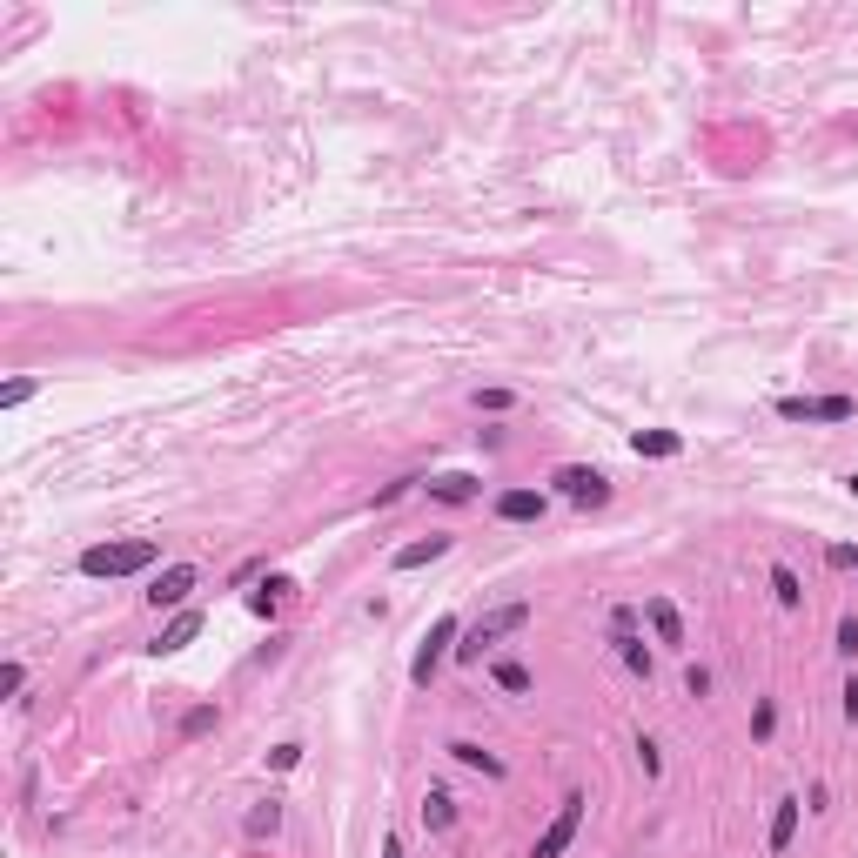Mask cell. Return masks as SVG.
I'll list each match as a JSON object with an SVG mask.
<instances>
[{
  "mask_svg": "<svg viewBox=\"0 0 858 858\" xmlns=\"http://www.w3.org/2000/svg\"><path fill=\"white\" fill-rule=\"evenodd\" d=\"M161 550L155 537H128V543H94V550H81V577H135V570H148Z\"/></svg>",
  "mask_w": 858,
  "mask_h": 858,
  "instance_id": "6da1fadb",
  "label": "cell"
},
{
  "mask_svg": "<svg viewBox=\"0 0 858 858\" xmlns=\"http://www.w3.org/2000/svg\"><path fill=\"white\" fill-rule=\"evenodd\" d=\"M852 497H858V470H852Z\"/></svg>",
  "mask_w": 858,
  "mask_h": 858,
  "instance_id": "836d02e7",
  "label": "cell"
},
{
  "mask_svg": "<svg viewBox=\"0 0 858 858\" xmlns=\"http://www.w3.org/2000/svg\"><path fill=\"white\" fill-rule=\"evenodd\" d=\"M644 624L657 631V644H664V651H684V617H678V604H671V597H644Z\"/></svg>",
  "mask_w": 858,
  "mask_h": 858,
  "instance_id": "9c48e42d",
  "label": "cell"
},
{
  "mask_svg": "<svg viewBox=\"0 0 858 858\" xmlns=\"http://www.w3.org/2000/svg\"><path fill=\"white\" fill-rule=\"evenodd\" d=\"M242 832H249V838H275V832H282V805H275V798H262V805H249V818H242Z\"/></svg>",
  "mask_w": 858,
  "mask_h": 858,
  "instance_id": "d6986e66",
  "label": "cell"
},
{
  "mask_svg": "<svg viewBox=\"0 0 858 858\" xmlns=\"http://www.w3.org/2000/svg\"><path fill=\"white\" fill-rule=\"evenodd\" d=\"M383 858H403V845H396V838H389V845H383Z\"/></svg>",
  "mask_w": 858,
  "mask_h": 858,
  "instance_id": "d6a6232c",
  "label": "cell"
},
{
  "mask_svg": "<svg viewBox=\"0 0 858 858\" xmlns=\"http://www.w3.org/2000/svg\"><path fill=\"white\" fill-rule=\"evenodd\" d=\"M215 731V704H195L188 718H181V738H208Z\"/></svg>",
  "mask_w": 858,
  "mask_h": 858,
  "instance_id": "7402d4cb",
  "label": "cell"
},
{
  "mask_svg": "<svg viewBox=\"0 0 858 858\" xmlns=\"http://www.w3.org/2000/svg\"><path fill=\"white\" fill-rule=\"evenodd\" d=\"M27 684V664L21 657H7V664H0V691H7V698H14V691H21Z\"/></svg>",
  "mask_w": 858,
  "mask_h": 858,
  "instance_id": "603a6c76",
  "label": "cell"
},
{
  "mask_svg": "<svg viewBox=\"0 0 858 858\" xmlns=\"http://www.w3.org/2000/svg\"><path fill=\"white\" fill-rule=\"evenodd\" d=\"M476 409H510V389H476Z\"/></svg>",
  "mask_w": 858,
  "mask_h": 858,
  "instance_id": "f546056e",
  "label": "cell"
},
{
  "mask_svg": "<svg viewBox=\"0 0 858 858\" xmlns=\"http://www.w3.org/2000/svg\"><path fill=\"white\" fill-rule=\"evenodd\" d=\"M845 718H852V724H858V678H852V684H845Z\"/></svg>",
  "mask_w": 858,
  "mask_h": 858,
  "instance_id": "1f68e13d",
  "label": "cell"
},
{
  "mask_svg": "<svg viewBox=\"0 0 858 858\" xmlns=\"http://www.w3.org/2000/svg\"><path fill=\"white\" fill-rule=\"evenodd\" d=\"M423 825H429V832H450V825H456V798H450L443 785H429V798H423Z\"/></svg>",
  "mask_w": 858,
  "mask_h": 858,
  "instance_id": "ac0fdd59",
  "label": "cell"
},
{
  "mask_svg": "<svg viewBox=\"0 0 858 858\" xmlns=\"http://www.w3.org/2000/svg\"><path fill=\"white\" fill-rule=\"evenodd\" d=\"M838 651L858 657V617H838Z\"/></svg>",
  "mask_w": 858,
  "mask_h": 858,
  "instance_id": "83f0119b",
  "label": "cell"
},
{
  "mask_svg": "<svg viewBox=\"0 0 858 858\" xmlns=\"http://www.w3.org/2000/svg\"><path fill=\"white\" fill-rule=\"evenodd\" d=\"M523 624H530V604H523V597H517V604H497V610H483V617H476L470 631H463V644H456V657H463V664H476L483 651H497L503 637H510V631H523Z\"/></svg>",
  "mask_w": 858,
  "mask_h": 858,
  "instance_id": "7a4b0ae2",
  "label": "cell"
},
{
  "mask_svg": "<svg viewBox=\"0 0 858 858\" xmlns=\"http://www.w3.org/2000/svg\"><path fill=\"white\" fill-rule=\"evenodd\" d=\"M282 604H289V577H269V584H262V590L249 597V610H255V617H275Z\"/></svg>",
  "mask_w": 858,
  "mask_h": 858,
  "instance_id": "44dd1931",
  "label": "cell"
},
{
  "mask_svg": "<svg viewBox=\"0 0 858 858\" xmlns=\"http://www.w3.org/2000/svg\"><path fill=\"white\" fill-rule=\"evenodd\" d=\"M637 765H644V778H657V771H664V758H657L651 738H637Z\"/></svg>",
  "mask_w": 858,
  "mask_h": 858,
  "instance_id": "4316f807",
  "label": "cell"
},
{
  "mask_svg": "<svg viewBox=\"0 0 858 858\" xmlns=\"http://www.w3.org/2000/svg\"><path fill=\"white\" fill-rule=\"evenodd\" d=\"M490 678L503 684V691H510V698H530V664H517V657H497V664H490Z\"/></svg>",
  "mask_w": 858,
  "mask_h": 858,
  "instance_id": "e0dca14e",
  "label": "cell"
},
{
  "mask_svg": "<svg viewBox=\"0 0 858 858\" xmlns=\"http://www.w3.org/2000/svg\"><path fill=\"white\" fill-rule=\"evenodd\" d=\"M832 570H858V550H852V543H832Z\"/></svg>",
  "mask_w": 858,
  "mask_h": 858,
  "instance_id": "4dcf8cb0",
  "label": "cell"
},
{
  "mask_svg": "<svg viewBox=\"0 0 858 858\" xmlns=\"http://www.w3.org/2000/svg\"><path fill=\"white\" fill-rule=\"evenodd\" d=\"M450 637H456V617H436V624L423 631V644H416V664H409V678H416V684L436 678V664L450 657Z\"/></svg>",
  "mask_w": 858,
  "mask_h": 858,
  "instance_id": "ba28073f",
  "label": "cell"
},
{
  "mask_svg": "<svg viewBox=\"0 0 858 858\" xmlns=\"http://www.w3.org/2000/svg\"><path fill=\"white\" fill-rule=\"evenodd\" d=\"M778 416L785 423H852L858 403L852 396H778Z\"/></svg>",
  "mask_w": 858,
  "mask_h": 858,
  "instance_id": "5b68a950",
  "label": "cell"
},
{
  "mask_svg": "<svg viewBox=\"0 0 858 858\" xmlns=\"http://www.w3.org/2000/svg\"><path fill=\"white\" fill-rule=\"evenodd\" d=\"M27 396H34V376H14V383L0 389V403H7V409H21V403H27Z\"/></svg>",
  "mask_w": 858,
  "mask_h": 858,
  "instance_id": "cb8c5ba5",
  "label": "cell"
},
{
  "mask_svg": "<svg viewBox=\"0 0 858 858\" xmlns=\"http://www.w3.org/2000/svg\"><path fill=\"white\" fill-rule=\"evenodd\" d=\"M771 597H778L785 610L805 604V584H798V570H791V564H771Z\"/></svg>",
  "mask_w": 858,
  "mask_h": 858,
  "instance_id": "ffe728a7",
  "label": "cell"
},
{
  "mask_svg": "<svg viewBox=\"0 0 858 858\" xmlns=\"http://www.w3.org/2000/svg\"><path fill=\"white\" fill-rule=\"evenodd\" d=\"M436 557H450V537H416V543L396 550V570H423V564H436Z\"/></svg>",
  "mask_w": 858,
  "mask_h": 858,
  "instance_id": "4fadbf2b",
  "label": "cell"
},
{
  "mask_svg": "<svg viewBox=\"0 0 858 858\" xmlns=\"http://www.w3.org/2000/svg\"><path fill=\"white\" fill-rule=\"evenodd\" d=\"M637 624H644V610H637V604H617V610H610V644H617V664H624L631 678H651V671H657V657L644 651Z\"/></svg>",
  "mask_w": 858,
  "mask_h": 858,
  "instance_id": "3957f363",
  "label": "cell"
},
{
  "mask_svg": "<svg viewBox=\"0 0 858 858\" xmlns=\"http://www.w3.org/2000/svg\"><path fill=\"white\" fill-rule=\"evenodd\" d=\"M269 765H275V771H295V765H302V745H275Z\"/></svg>",
  "mask_w": 858,
  "mask_h": 858,
  "instance_id": "f1b7e54d",
  "label": "cell"
},
{
  "mask_svg": "<svg viewBox=\"0 0 858 858\" xmlns=\"http://www.w3.org/2000/svg\"><path fill=\"white\" fill-rule=\"evenodd\" d=\"M195 631H202V617H195V610H181L175 624H161V637L148 644V651H155V657H161V651H181V644H188Z\"/></svg>",
  "mask_w": 858,
  "mask_h": 858,
  "instance_id": "5bb4252c",
  "label": "cell"
},
{
  "mask_svg": "<svg viewBox=\"0 0 858 858\" xmlns=\"http://www.w3.org/2000/svg\"><path fill=\"white\" fill-rule=\"evenodd\" d=\"M771 724H778V711H771V698L751 711V738H771Z\"/></svg>",
  "mask_w": 858,
  "mask_h": 858,
  "instance_id": "484cf974",
  "label": "cell"
},
{
  "mask_svg": "<svg viewBox=\"0 0 858 858\" xmlns=\"http://www.w3.org/2000/svg\"><path fill=\"white\" fill-rule=\"evenodd\" d=\"M684 691H691V698H711V671L691 664V671H684Z\"/></svg>",
  "mask_w": 858,
  "mask_h": 858,
  "instance_id": "d4e9b609",
  "label": "cell"
},
{
  "mask_svg": "<svg viewBox=\"0 0 858 858\" xmlns=\"http://www.w3.org/2000/svg\"><path fill=\"white\" fill-rule=\"evenodd\" d=\"M450 758H456V765H470V771H483V778H510V765H503L497 751L470 745V738H456V745H450Z\"/></svg>",
  "mask_w": 858,
  "mask_h": 858,
  "instance_id": "8fae6325",
  "label": "cell"
},
{
  "mask_svg": "<svg viewBox=\"0 0 858 858\" xmlns=\"http://www.w3.org/2000/svg\"><path fill=\"white\" fill-rule=\"evenodd\" d=\"M543 510H550V497H543V490H503V497H497V517H503V523H537Z\"/></svg>",
  "mask_w": 858,
  "mask_h": 858,
  "instance_id": "30bf717a",
  "label": "cell"
},
{
  "mask_svg": "<svg viewBox=\"0 0 858 858\" xmlns=\"http://www.w3.org/2000/svg\"><path fill=\"white\" fill-rule=\"evenodd\" d=\"M631 450H637V456H678V450H684V436H678V429H637Z\"/></svg>",
  "mask_w": 858,
  "mask_h": 858,
  "instance_id": "9a60e30c",
  "label": "cell"
},
{
  "mask_svg": "<svg viewBox=\"0 0 858 858\" xmlns=\"http://www.w3.org/2000/svg\"><path fill=\"white\" fill-rule=\"evenodd\" d=\"M798 812H805V798H778V812H771V852H785L791 838H798Z\"/></svg>",
  "mask_w": 858,
  "mask_h": 858,
  "instance_id": "7c38bea8",
  "label": "cell"
},
{
  "mask_svg": "<svg viewBox=\"0 0 858 858\" xmlns=\"http://www.w3.org/2000/svg\"><path fill=\"white\" fill-rule=\"evenodd\" d=\"M195 584H202V570H195V564H168L161 577H148V590H141V597H148V610H181Z\"/></svg>",
  "mask_w": 858,
  "mask_h": 858,
  "instance_id": "52a82bcc",
  "label": "cell"
},
{
  "mask_svg": "<svg viewBox=\"0 0 858 858\" xmlns=\"http://www.w3.org/2000/svg\"><path fill=\"white\" fill-rule=\"evenodd\" d=\"M550 483H557L570 503H584V510H604V503H610V476H604V470H590V463H564V470L550 476Z\"/></svg>",
  "mask_w": 858,
  "mask_h": 858,
  "instance_id": "8992f818",
  "label": "cell"
},
{
  "mask_svg": "<svg viewBox=\"0 0 858 858\" xmlns=\"http://www.w3.org/2000/svg\"><path fill=\"white\" fill-rule=\"evenodd\" d=\"M429 497H443V503H476L483 490H476V476H429Z\"/></svg>",
  "mask_w": 858,
  "mask_h": 858,
  "instance_id": "2e32d148",
  "label": "cell"
},
{
  "mask_svg": "<svg viewBox=\"0 0 858 858\" xmlns=\"http://www.w3.org/2000/svg\"><path fill=\"white\" fill-rule=\"evenodd\" d=\"M577 825H584V791H564V805H557V818L537 832V845H530V858H564L570 838H577Z\"/></svg>",
  "mask_w": 858,
  "mask_h": 858,
  "instance_id": "277c9868",
  "label": "cell"
}]
</instances>
